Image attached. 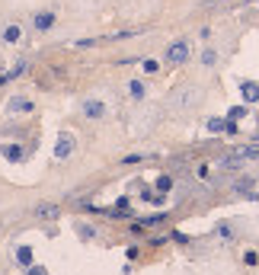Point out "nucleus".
Wrapping results in <instances>:
<instances>
[{
	"instance_id": "obj_1",
	"label": "nucleus",
	"mask_w": 259,
	"mask_h": 275,
	"mask_svg": "<svg viewBox=\"0 0 259 275\" xmlns=\"http://www.w3.org/2000/svg\"><path fill=\"white\" fill-rule=\"evenodd\" d=\"M189 61V42L186 38H176V42H170L167 45V64L170 68H179V64Z\"/></svg>"
},
{
	"instance_id": "obj_2",
	"label": "nucleus",
	"mask_w": 259,
	"mask_h": 275,
	"mask_svg": "<svg viewBox=\"0 0 259 275\" xmlns=\"http://www.w3.org/2000/svg\"><path fill=\"white\" fill-rule=\"evenodd\" d=\"M240 96H243L246 106L259 103V84H256V80H243V84H240Z\"/></svg>"
},
{
	"instance_id": "obj_3",
	"label": "nucleus",
	"mask_w": 259,
	"mask_h": 275,
	"mask_svg": "<svg viewBox=\"0 0 259 275\" xmlns=\"http://www.w3.org/2000/svg\"><path fill=\"white\" fill-rule=\"evenodd\" d=\"M70 154H74V135H61L58 144H54V157L64 160V157H70Z\"/></svg>"
},
{
	"instance_id": "obj_4",
	"label": "nucleus",
	"mask_w": 259,
	"mask_h": 275,
	"mask_svg": "<svg viewBox=\"0 0 259 275\" xmlns=\"http://www.w3.org/2000/svg\"><path fill=\"white\" fill-rule=\"evenodd\" d=\"M84 115L86 119H106V106L99 100H84Z\"/></svg>"
},
{
	"instance_id": "obj_5",
	"label": "nucleus",
	"mask_w": 259,
	"mask_h": 275,
	"mask_svg": "<svg viewBox=\"0 0 259 275\" xmlns=\"http://www.w3.org/2000/svg\"><path fill=\"white\" fill-rule=\"evenodd\" d=\"M234 154L240 160H253V157H259V141H253V144H246V147H237Z\"/></svg>"
},
{
	"instance_id": "obj_6",
	"label": "nucleus",
	"mask_w": 259,
	"mask_h": 275,
	"mask_svg": "<svg viewBox=\"0 0 259 275\" xmlns=\"http://www.w3.org/2000/svg\"><path fill=\"white\" fill-rule=\"evenodd\" d=\"M32 23H35L38 32H45V29H52V26H54V13H48V10H45V13H38Z\"/></svg>"
},
{
	"instance_id": "obj_7",
	"label": "nucleus",
	"mask_w": 259,
	"mask_h": 275,
	"mask_svg": "<svg viewBox=\"0 0 259 275\" xmlns=\"http://www.w3.org/2000/svg\"><path fill=\"white\" fill-rule=\"evenodd\" d=\"M7 109H10V112H32V103L23 100V96H13V100L7 103Z\"/></svg>"
},
{
	"instance_id": "obj_8",
	"label": "nucleus",
	"mask_w": 259,
	"mask_h": 275,
	"mask_svg": "<svg viewBox=\"0 0 259 275\" xmlns=\"http://www.w3.org/2000/svg\"><path fill=\"white\" fill-rule=\"evenodd\" d=\"M19 38H23V29H19V26H7V29H3V42H10V45H16Z\"/></svg>"
},
{
	"instance_id": "obj_9",
	"label": "nucleus",
	"mask_w": 259,
	"mask_h": 275,
	"mask_svg": "<svg viewBox=\"0 0 259 275\" xmlns=\"http://www.w3.org/2000/svg\"><path fill=\"white\" fill-rule=\"evenodd\" d=\"M240 157H237V154H227V157H221V160H218V170H234V167H240Z\"/></svg>"
},
{
	"instance_id": "obj_10",
	"label": "nucleus",
	"mask_w": 259,
	"mask_h": 275,
	"mask_svg": "<svg viewBox=\"0 0 259 275\" xmlns=\"http://www.w3.org/2000/svg\"><path fill=\"white\" fill-rule=\"evenodd\" d=\"M38 218H58V205H48V202H42V205L35 208Z\"/></svg>"
},
{
	"instance_id": "obj_11",
	"label": "nucleus",
	"mask_w": 259,
	"mask_h": 275,
	"mask_svg": "<svg viewBox=\"0 0 259 275\" xmlns=\"http://www.w3.org/2000/svg\"><path fill=\"white\" fill-rule=\"evenodd\" d=\"M3 157H7V160H23V147L19 144H7L3 147Z\"/></svg>"
},
{
	"instance_id": "obj_12",
	"label": "nucleus",
	"mask_w": 259,
	"mask_h": 275,
	"mask_svg": "<svg viewBox=\"0 0 259 275\" xmlns=\"http://www.w3.org/2000/svg\"><path fill=\"white\" fill-rule=\"evenodd\" d=\"M128 93H131V100H144V84H141V80H131L128 84Z\"/></svg>"
},
{
	"instance_id": "obj_13",
	"label": "nucleus",
	"mask_w": 259,
	"mask_h": 275,
	"mask_svg": "<svg viewBox=\"0 0 259 275\" xmlns=\"http://www.w3.org/2000/svg\"><path fill=\"white\" fill-rule=\"evenodd\" d=\"M208 131L218 135V131H227V119H208Z\"/></svg>"
},
{
	"instance_id": "obj_14",
	"label": "nucleus",
	"mask_w": 259,
	"mask_h": 275,
	"mask_svg": "<svg viewBox=\"0 0 259 275\" xmlns=\"http://www.w3.org/2000/svg\"><path fill=\"white\" fill-rule=\"evenodd\" d=\"M16 259L23 262V266H32V250L29 246H19V250H16Z\"/></svg>"
},
{
	"instance_id": "obj_15",
	"label": "nucleus",
	"mask_w": 259,
	"mask_h": 275,
	"mask_svg": "<svg viewBox=\"0 0 259 275\" xmlns=\"http://www.w3.org/2000/svg\"><path fill=\"white\" fill-rule=\"evenodd\" d=\"M173 189V176H160L157 179V192H170Z\"/></svg>"
},
{
	"instance_id": "obj_16",
	"label": "nucleus",
	"mask_w": 259,
	"mask_h": 275,
	"mask_svg": "<svg viewBox=\"0 0 259 275\" xmlns=\"http://www.w3.org/2000/svg\"><path fill=\"white\" fill-rule=\"evenodd\" d=\"M157 70H160V64L154 61V58H147L144 61V74H157Z\"/></svg>"
},
{
	"instance_id": "obj_17",
	"label": "nucleus",
	"mask_w": 259,
	"mask_h": 275,
	"mask_svg": "<svg viewBox=\"0 0 259 275\" xmlns=\"http://www.w3.org/2000/svg\"><path fill=\"white\" fill-rule=\"evenodd\" d=\"M202 61H205V64H214V61H218V54H214V52H211V48H208V52H205V54H202Z\"/></svg>"
},
{
	"instance_id": "obj_18",
	"label": "nucleus",
	"mask_w": 259,
	"mask_h": 275,
	"mask_svg": "<svg viewBox=\"0 0 259 275\" xmlns=\"http://www.w3.org/2000/svg\"><path fill=\"white\" fill-rule=\"evenodd\" d=\"M250 186H253V179H240V183H237L234 189H237V192H246V189H250Z\"/></svg>"
},
{
	"instance_id": "obj_19",
	"label": "nucleus",
	"mask_w": 259,
	"mask_h": 275,
	"mask_svg": "<svg viewBox=\"0 0 259 275\" xmlns=\"http://www.w3.org/2000/svg\"><path fill=\"white\" fill-rule=\"evenodd\" d=\"M243 112H246L243 106H234V109H230V119H243Z\"/></svg>"
},
{
	"instance_id": "obj_20",
	"label": "nucleus",
	"mask_w": 259,
	"mask_h": 275,
	"mask_svg": "<svg viewBox=\"0 0 259 275\" xmlns=\"http://www.w3.org/2000/svg\"><path fill=\"white\" fill-rule=\"evenodd\" d=\"M26 275H48V272L42 266H29V272H26Z\"/></svg>"
},
{
	"instance_id": "obj_21",
	"label": "nucleus",
	"mask_w": 259,
	"mask_h": 275,
	"mask_svg": "<svg viewBox=\"0 0 259 275\" xmlns=\"http://www.w3.org/2000/svg\"><path fill=\"white\" fill-rule=\"evenodd\" d=\"M250 3H256V0H250Z\"/></svg>"
}]
</instances>
